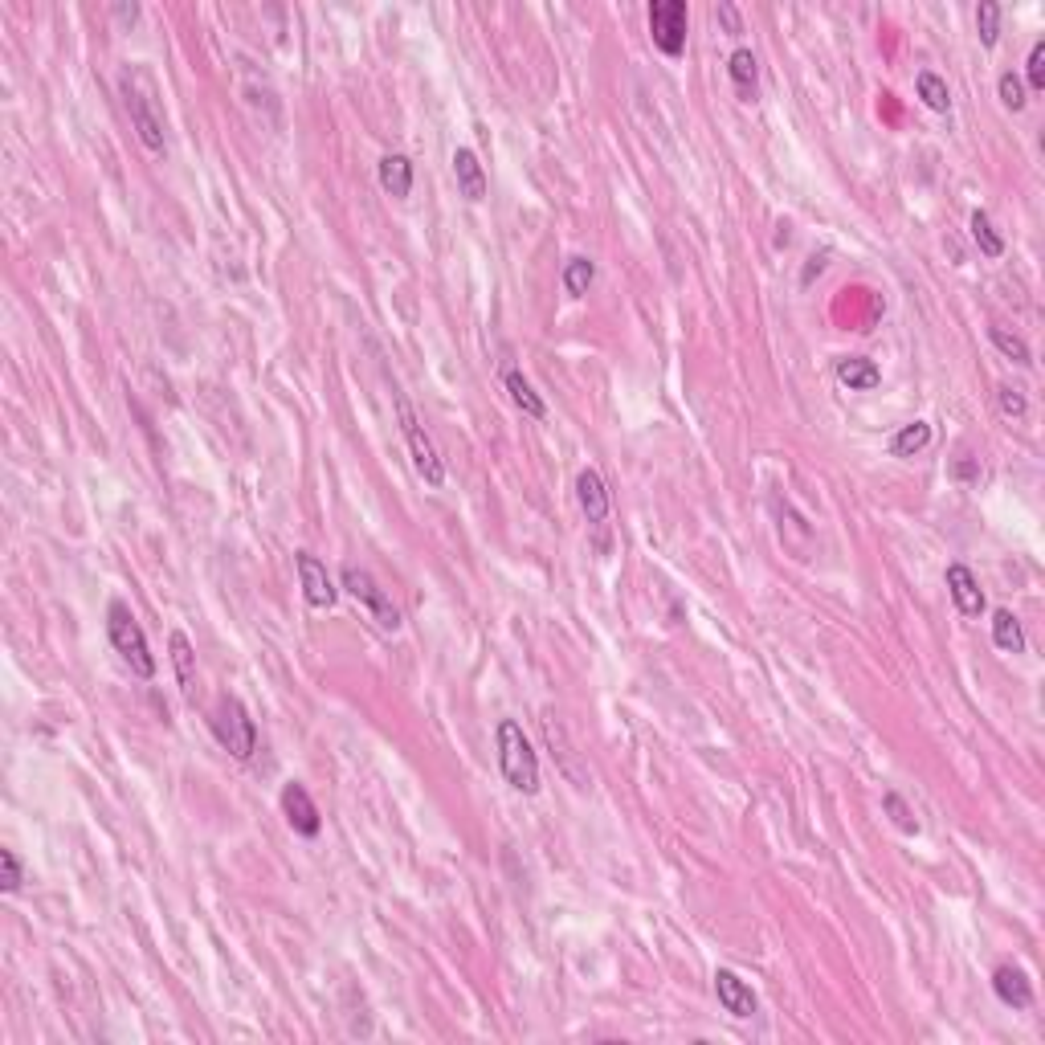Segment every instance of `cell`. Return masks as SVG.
<instances>
[{"instance_id":"cell-17","label":"cell","mask_w":1045,"mask_h":1045,"mask_svg":"<svg viewBox=\"0 0 1045 1045\" xmlns=\"http://www.w3.org/2000/svg\"><path fill=\"white\" fill-rule=\"evenodd\" d=\"M837 380L850 388V392H870V388L882 384V372H878V364L866 360V356H841V360H837Z\"/></svg>"},{"instance_id":"cell-23","label":"cell","mask_w":1045,"mask_h":1045,"mask_svg":"<svg viewBox=\"0 0 1045 1045\" xmlns=\"http://www.w3.org/2000/svg\"><path fill=\"white\" fill-rule=\"evenodd\" d=\"M915 90H919V98L931 107V111H952V90H948V82H943L935 70H919L915 74Z\"/></svg>"},{"instance_id":"cell-26","label":"cell","mask_w":1045,"mask_h":1045,"mask_svg":"<svg viewBox=\"0 0 1045 1045\" xmlns=\"http://www.w3.org/2000/svg\"><path fill=\"white\" fill-rule=\"evenodd\" d=\"M988 339H992V347L1005 356V360H1013V364H1021V368H1029L1033 364V352H1029V343L1021 339V335H1013L1009 327H988Z\"/></svg>"},{"instance_id":"cell-34","label":"cell","mask_w":1045,"mask_h":1045,"mask_svg":"<svg viewBox=\"0 0 1045 1045\" xmlns=\"http://www.w3.org/2000/svg\"><path fill=\"white\" fill-rule=\"evenodd\" d=\"M115 17H119V21H135V17H139V5H119Z\"/></svg>"},{"instance_id":"cell-28","label":"cell","mask_w":1045,"mask_h":1045,"mask_svg":"<svg viewBox=\"0 0 1045 1045\" xmlns=\"http://www.w3.org/2000/svg\"><path fill=\"white\" fill-rule=\"evenodd\" d=\"M882 809L890 813V821L899 825L903 833H919V821H915V813L907 809V801H903L899 792H886V796H882Z\"/></svg>"},{"instance_id":"cell-9","label":"cell","mask_w":1045,"mask_h":1045,"mask_svg":"<svg viewBox=\"0 0 1045 1045\" xmlns=\"http://www.w3.org/2000/svg\"><path fill=\"white\" fill-rule=\"evenodd\" d=\"M282 817H286V825L298 837H319V829H323V817H319V809L311 801V792L303 784H294V780L282 788Z\"/></svg>"},{"instance_id":"cell-29","label":"cell","mask_w":1045,"mask_h":1045,"mask_svg":"<svg viewBox=\"0 0 1045 1045\" xmlns=\"http://www.w3.org/2000/svg\"><path fill=\"white\" fill-rule=\"evenodd\" d=\"M997 90H1001V103H1005L1009 111H1021V107H1025V82H1021L1013 70H1005V74H1001Z\"/></svg>"},{"instance_id":"cell-11","label":"cell","mask_w":1045,"mask_h":1045,"mask_svg":"<svg viewBox=\"0 0 1045 1045\" xmlns=\"http://www.w3.org/2000/svg\"><path fill=\"white\" fill-rule=\"evenodd\" d=\"M576 503H580L588 527H605L609 523V486L592 466L576 474Z\"/></svg>"},{"instance_id":"cell-2","label":"cell","mask_w":1045,"mask_h":1045,"mask_svg":"<svg viewBox=\"0 0 1045 1045\" xmlns=\"http://www.w3.org/2000/svg\"><path fill=\"white\" fill-rule=\"evenodd\" d=\"M107 637L115 645V654L131 666V674L156 678V654H152V645H147V637H143V629H139V621H135L127 601H111L107 605Z\"/></svg>"},{"instance_id":"cell-30","label":"cell","mask_w":1045,"mask_h":1045,"mask_svg":"<svg viewBox=\"0 0 1045 1045\" xmlns=\"http://www.w3.org/2000/svg\"><path fill=\"white\" fill-rule=\"evenodd\" d=\"M21 882H25V874H21L17 854H13V850H0V886H5V894H17Z\"/></svg>"},{"instance_id":"cell-21","label":"cell","mask_w":1045,"mask_h":1045,"mask_svg":"<svg viewBox=\"0 0 1045 1045\" xmlns=\"http://www.w3.org/2000/svg\"><path fill=\"white\" fill-rule=\"evenodd\" d=\"M992 641H997V650H1005V654H1025V629L1009 609L992 613Z\"/></svg>"},{"instance_id":"cell-33","label":"cell","mask_w":1045,"mask_h":1045,"mask_svg":"<svg viewBox=\"0 0 1045 1045\" xmlns=\"http://www.w3.org/2000/svg\"><path fill=\"white\" fill-rule=\"evenodd\" d=\"M715 13L723 17L727 33H739V13H735V5H727V0H719V9H715Z\"/></svg>"},{"instance_id":"cell-18","label":"cell","mask_w":1045,"mask_h":1045,"mask_svg":"<svg viewBox=\"0 0 1045 1045\" xmlns=\"http://www.w3.org/2000/svg\"><path fill=\"white\" fill-rule=\"evenodd\" d=\"M503 384H507V392H511V401H515V409H523L531 421H543L547 417V405H543V396L531 388V380L519 372V368H507L503 372Z\"/></svg>"},{"instance_id":"cell-6","label":"cell","mask_w":1045,"mask_h":1045,"mask_svg":"<svg viewBox=\"0 0 1045 1045\" xmlns=\"http://www.w3.org/2000/svg\"><path fill=\"white\" fill-rule=\"evenodd\" d=\"M343 588L356 596V601L372 613V621L380 625V629H388V633H396L401 629V609L392 605V596L380 588V580L368 572V568H356V564H347L343 568Z\"/></svg>"},{"instance_id":"cell-36","label":"cell","mask_w":1045,"mask_h":1045,"mask_svg":"<svg viewBox=\"0 0 1045 1045\" xmlns=\"http://www.w3.org/2000/svg\"><path fill=\"white\" fill-rule=\"evenodd\" d=\"M956 470H960V478H972V474H976V466H972V462H960Z\"/></svg>"},{"instance_id":"cell-5","label":"cell","mask_w":1045,"mask_h":1045,"mask_svg":"<svg viewBox=\"0 0 1045 1045\" xmlns=\"http://www.w3.org/2000/svg\"><path fill=\"white\" fill-rule=\"evenodd\" d=\"M392 405H396V421H401V433H405V441H409V454H413L417 474H421L429 486H441V482H445V462L437 458L433 437H429L425 425L417 421V413H413V405H409V396H405L401 388H392Z\"/></svg>"},{"instance_id":"cell-31","label":"cell","mask_w":1045,"mask_h":1045,"mask_svg":"<svg viewBox=\"0 0 1045 1045\" xmlns=\"http://www.w3.org/2000/svg\"><path fill=\"white\" fill-rule=\"evenodd\" d=\"M1025 78H1029V90H1045V41H1033L1029 62H1025Z\"/></svg>"},{"instance_id":"cell-35","label":"cell","mask_w":1045,"mask_h":1045,"mask_svg":"<svg viewBox=\"0 0 1045 1045\" xmlns=\"http://www.w3.org/2000/svg\"><path fill=\"white\" fill-rule=\"evenodd\" d=\"M825 270V258H809V270H805V282L813 278V274H821Z\"/></svg>"},{"instance_id":"cell-22","label":"cell","mask_w":1045,"mask_h":1045,"mask_svg":"<svg viewBox=\"0 0 1045 1045\" xmlns=\"http://www.w3.org/2000/svg\"><path fill=\"white\" fill-rule=\"evenodd\" d=\"M931 445V425L927 421H911V425H903L899 433L890 437V454L894 458H915V454H923Z\"/></svg>"},{"instance_id":"cell-12","label":"cell","mask_w":1045,"mask_h":1045,"mask_svg":"<svg viewBox=\"0 0 1045 1045\" xmlns=\"http://www.w3.org/2000/svg\"><path fill=\"white\" fill-rule=\"evenodd\" d=\"M948 592H952V601L964 617L984 613V588H980V580L972 576L968 564H948Z\"/></svg>"},{"instance_id":"cell-27","label":"cell","mask_w":1045,"mask_h":1045,"mask_svg":"<svg viewBox=\"0 0 1045 1045\" xmlns=\"http://www.w3.org/2000/svg\"><path fill=\"white\" fill-rule=\"evenodd\" d=\"M976 29H980V41L992 49L997 45V37H1001V5L997 0H980V9H976Z\"/></svg>"},{"instance_id":"cell-3","label":"cell","mask_w":1045,"mask_h":1045,"mask_svg":"<svg viewBox=\"0 0 1045 1045\" xmlns=\"http://www.w3.org/2000/svg\"><path fill=\"white\" fill-rule=\"evenodd\" d=\"M499 768L515 792H523V796L539 792V760H535L531 739L523 735V727L515 719L499 723Z\"/></svg>"},{"instance_id":"cell-7","label":"cell","mask_w":1045,"mask_h":1045,"mask_svg":"<svg viewBox=\"0 0 1045 1045\" xmlns=\"http://www.w3.org/2000/svg\"><path fill=\"white\" fill-rule=\"evenodd\" d=\"M686 25H690V13H686L682 0H654L650 5V37L666 58H682Z\"/></svg>"},{"instance_id":"cell-24","label":"cell","mask_w":1045,"mask_h":1045,"mask_svg":"<svg viewBox=\"0 0 1045 1045\" xmlns=\"http://www.w3.org/2000/svg\"><path fill=\"white\" fill-rule=\"evenodd\" d=\"M592 282H596V262L584 258V254H572V258L564 262V290H568L572 298H584V294L592 290Z\"/></svg>"},{"instance_id":"cell-13","label":"cell","mask_w":1045,"mask_h":1045,"mask_svg":"<svg viewBox=\"0 0 1045 1045\" xmlns=\"http://www.w3.org/2000/svg\"><path fill=\"white\" fill-rule=\"evenodd\" d=\"M992 992H997L1001 1005H1009V1009H1029L1033 1005V984L1013 964H1001L997 972H992Z\"/></svg>"},{"instance_id":"cell-25","label":"cell","mask_w":1045,"mask_h":1045,"mask_svg":"<svg viewBox=\"0 0 1045 1045\" xmlns=\"http://www.w3.org/2000/svg\"><path fill=\"white\" fill-rule=\"evenodd\" d=\"M972 241L980 245L984 258H1001V254H1005V237L997 233V225H992V217H988L984 209L972 213Z\"/></svg>"},{"instance_id":"cell-10","label":"cell","mask_w":1045,"mask_h":1045,"mask_svg":"<svg viewBox=\"0 0 1045 1045\" xmlns=\"http://www.w3.org/2000/svg\"><path fill=\"white\" fill-rule=\"evenodd\" d=\"M715 997H719L723 1013H731V1017H739V1021L756 1017V1009H760V1001H756V992L748 988V980H739L731 968H719V972H715Z\"/></svg>"},{"instance_id":"cell-8","label":"cell","mask_w":1045,"mask_h":1045,"mask_svg":"<svg viewBox=\"0 0 1045 1045\" xmlns=\"http://www.w3.org/2000/svg\"><path fill=\"white\" fill-rule=\"evenodd\" d=\"M294 568H298V580H303L307 605H311V609H331L335 596H339V588L331 584L327 564H323L319 556H311V552H298V556H294Z\"/></svg>"},{"instance_id":"cell-32","label":"cell","mask_w":1045,"mask_h":1045,"mask_svg":"<svg viewBox=\"0 0 1045 1045\" xmlns=\"http://www.w3.org/2000/svg\"><path fill=\"white\" fill-rule=\"evenodd\" d=\"M997 405H1001V413H1005V417H1013V421H1021V417L1029 413V405H1025L1021 388H1009V384H1001V388H997Z\"/></svg>"},{"instance_id":"cell-19","label":"cell","mask_w":1045,"mask_h":1045,"mask_svg":"<svg viewBox=\"0 0 1045 1045\" xmlns=\"http://www.w3.org/2000/svg\"><path fill=\"white\" fill-rule=\"evenodd\" d=\"M727 74H731V82H735V90H739L743 98H752V94H756L760 62H756V54H752L748 45H739V49H731V58H727Z\"/></svg>"},{"instance_id":"cell-1","label":"cell","mask_w":1045,"mask_h":1045,"mask_svg":"<svg viewBox=\"0 0 1045 1045\" xmlns=\"http://www.w3.org/2000/svg\"><path fill=\"white\" fill-rule=\"evenodd\" d=\"M119 94H123V107L131 115V127L139 135V143L147 152H164L168 143V131H164V115L156 107V86H152V74L147 70H123L119 78Z\"/></svg>"},{"instance_id":"cell-14","label":"cell","mask_w":1045,"mask_h":1045,"mask_svg":"<svg viewBox=\"0 0 1045 1045\" xmlns=\"http://www.w3.org/2000/svg\"><path fill=\"white\" fill-rule=\"evenodd\" d=\"M454 180H458V192L466 196L470 205H482L486 201V172H482V164H478V156L470 152V147H458L454 152Z\"/></svg>"},{"instance_id":"cell-16","label":"cell","mask_w":1045,"mask_h":1045,"mask_svg":"<svg viewBox=\"0 0 1045 1045\" xmlns=\"http://www.w3.org/2000/svg\"><path fill=\"white\" fill-rule=\"evenodd\" d=\"M168 650H172V666H176V678H180L184 699L192 703V699H196V650H192L188 633L176 629V633L168 637Z\"/></svg>"},{"instance_id":"cell-4","label":"cell","mask_w":1045,"mask_h":1045,"mask_svg":"<svg viewBox=\"0 0 1045 1045\" xmlns=\"http://www.w3.org/2000/svg\"><path fill=\"white\" fill-rule=\"evenodd\" d=\"M213 735L233 760H250L258 752V723L250 719L237 694H221L213 707Z\"/></svg>"},{"instance_id":"cell-15","label":"cell","mask_w":1045,"mask_h":1045,"mask_svg":"<svg viewBox=\"0 0 1045 1045\" xmlns=\"http://www.w3.org/2000/svg\"><path fill=\"white\" fill-rule=\"evenodd\" d=\"M376 176H380V188L392 196V201H405V196L413 192V160L401 156V152H388L376 164Z\"/></svg>"},{"instance_id":"cell-20","label":"cell","mask_w":1045,"mask_h":1045,"mask_svg":"<svg viewBox=\"0 0 1045 1045\" xmlns=\"http://www.w3.org/2000/svg\"><path fill=\"white\" fill-rule=\"evenodd\" d=\"M556 715H543V735H547V748H552V756H560V768L576 780V788H588V776L576 768V760H572V748H568V739H564V727L560 723H552Z\"/></svg>"}]
</instances>
